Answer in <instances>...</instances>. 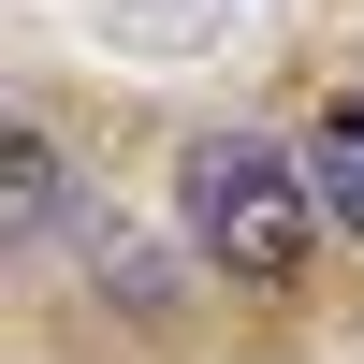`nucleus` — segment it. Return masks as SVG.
<instances>
[{
    "mask_svg": "<svg viewBox=\"0 0 364 364\" xmlns=\"http://www.w3.org/2000/svg\"><path fill=\"white\" fill-rule=\"evenodd\" d=\"M0 219H15V262H58V233L87 219V204H73V175H58V146H44V132H15V146H0Z\"/></svg>",
    "mask_w": 364,
    "mask_h": 364,
    "instance_id": "nucleus-2",
    "label": "nucleus"
},
{
    "mask_svg": "<svg viewBox=\"0 0 364 364\" xmlns=\"http://www.w3.org/2000/svg\"><path fill=\"white\" fill-rule=\"evenodd\" d=\"M87 262H102V291H117L132 321H161V306H175V262H161V233H102Z\"/></svg>",
    "mask_w": 364,
    "mask_h": 364,
    "instance_id": "nucleus-4",
    "label": "nucleus"
},
{
    "mask_svg": "<svg viewBox=\"0 0 364 364\" xmlns=\"http://www.w3.org/2000/svg\"><path fill=\"white\" fill-rule=\"evenodd\" d=\"M175 204H190V248L219 262V277H248V291H277L291 262L321 248V175L291 161L277 132H204L190 175H175Z\"/></svg>",
    "mask_w": 364,
    "mask_h": 364,
    "instance_id": "nucleus-1",
    "label": "nucleus"
},
{
    "mask_svg": "<svg viewBox=\"0 0 364 364\" xmlns=\"http://www.w3.org/2000/svg\"><path fill=\"white\" fill-rule=\"evenodd\" d=\"M306 175H321V219H336V233H364V87H336V102H321Z\"/></svg>",
    "mask_w": 364,
    "mask_h": 364,
    "instance_id": "nucleus-3",
    "label": "nucleus"
}]
</instances>
